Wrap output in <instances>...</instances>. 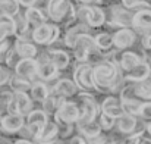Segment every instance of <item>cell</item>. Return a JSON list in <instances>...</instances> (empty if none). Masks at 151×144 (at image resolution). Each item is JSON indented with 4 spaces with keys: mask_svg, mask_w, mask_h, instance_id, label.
I'll return each mask as SVG.
<instances>
[{
    "mask_svg": "<svg viewBox=\"0 0 151 144\" xmlns=\"http://www.w3.org/2000/svg\"><path fill=\"white\" fill-rule=\"evenodd\" d=\"M101 112L103 113H107V115H110V116H113V118L117 119L119 116H122L125 113V110L122 107V100L114 96L107 97L101 103Z\"/></svg>",
    "mask_w": 151,
    "mask_h": 144,
    "instance_id": "d6986e66",
    "label": "cell"
},
{
    "mask_svg": "<svg viewBox=\"0 0 151 144\" xmlns=\"http://www.w3.org/2000/svg\"><path fill=\"white\" fill-rule=\"evenodd\" d=\"M78 85L75 84V81L72 80H68V78H62V80H57L56 84H54V88L53 91L60 94L63 97H73L78 94Z\"/></svg>",
    "mask_w": 151,
    "mask_h": 144,
    "instance_id": "44dd1931",
    "label": "cell"
},
{
    "mask_svg": "<svg viewBox=\"0 0 151 144\" xmlns=\"http://www.w3.org/2000/svg\"><path fill=\"white\" fill-rule=\"evenodd\" d=\"M13 98H15V101L18 104V109H19V113L21 115L25 116V115H28L31 112L32 101H31V98H29V96L27 93H15Z\"/></svg>",
    "mask_w": 151,
    "mask_h": 144,
    "instance_id": "4dcf8cb0",
    "label": "cell"
},
{
    "mask_svg": "<svg viewBox=\"0 0 151 144\" xmlns=\"http://www.w3.org/2000/svg\"><path fill=\"white\" fill-rule=\"evenodd\" d=\"M141 44H142V47H144V48L151 50V34L141 37Z\"/></svg>",
    "mask_w": 151,
    "mask_h": 144,
    "instance_id": "ab89813d",
    "label": "cell"
},
{
    "mask_svg": "<svg viewBox=\"0 0 151 144\" xmlns=\"http://www.w3.org/2000/svg\"><path fill=\"white\" fill-rule=\"evenodd\" d=\"M49 94H50V90L47 88L46 84H43V82H35V84H32V87H31V96H32L34 100L43 103V101L47 98Z\"/></svg>",
    "mask_w": 151,
    "mask_h": 144,
    "instance_id": "836d02e7",
    "label": "cell"
},
{
    "mask_svg": "<svg viewBox=\"0 0 151 144\" xmlns=\"http://www.w3.org/2000/svg\"><path fill=\"white\" fill-rule=\"evenodd\" d=\"M99 124H100L101 130L110 131V130L116 125V118H113V116H110V115L101 112L100 115H99Z\"/></svg>",
    "mask_w": 151,
    "mask_h": 144,
    "instance_id": "e575fe53",
    "label": "cell"
},
{
    "mask_svg": "<svg viewBox=\"0 0 151 144\" xmlns=\"http://www.w3.org/2000/svg\"><path fill=\"white\" fill-rule=\"evenodd\" d=\"M137 33L134 28H120L113 34V44L117 50H125L128 47H132L137 43Z\"/></svg>",
    "mask_w": 151,
    "mask_h": 144,
    "instance_id": "7c38bea8",
    "label": "cell"
},
{
    "mask_svg": "<svg viewBox=\"0 0 151 144\" xmlns=\"http://www.w3.org/2000/svg\"><path fill=\"white\" fill-rule=\"evenodd\" d=\"M150 65H151V62H150Z\"/></svg>",
    "mask_w": 151,
    "mask_h": 144,
    "instance_id": "7dc6e473",
    "label": "cell"
},
{
    "mask_svg": "<svg viewBox=\"0 0 151 144\" xmlns=\"http://www.w3.org/2000/svg\"><path fill=\"white\" fill-rule=\"evenodd\" d=\"M59 69L51 63L49 59H46L44 62H38V78L44 80V81H50L57 77Z\"/></svg>",
    "mask_w": 151,
    "mask_h": 144,
    "instance_id": "d4e9b609",
    "label": "cell"
},
{
    "mask_svg": "<svg viewBox=\"0 0 151 144\" xmlns=\"http://www.w3.org/2000/svg\"><path fill=\"white\" fill-rule=\"evenodd\" d=\"M78 128H79L81 134H82L87 140H91V138H94V137L100 135V132H101L100 124H99V122H96V121L88 122V124H84V125H78Z\"/></svg>",
    "mask_w": 151,
    "mask_h": 144,
    "instance_id": "1f68e13d",
    "label": "cell"
},
{
    "mask_svg": "<svg viewBox=\"0 0 151 144\" xmlns=\"http://www.w3.org/2000/svg\"><path fill=\"white\" fill-rule=\"evenodd\" d=\"M78 104L81 109V115H79V119L76 122L78 125H84V124L96 121L100 109H99V104L96 103L94 97L90 96V94H82V96H79Z\"/></svg>",
    "mask_w": 151,
    "mask_h": 144,
    "instance_id": "5b68a950",
    "label": "cell"
},
{
    "mask_svg": "<svg viewBox=\"0 0 151 144\" xmlns=\"http://www.w3.org/2000/svg\"><path fill=\"white\" fill-rule=\"evenodd\" d=\"M113 60L117 63V66L120 68L122 74H125V72L134 69L138 63H141V62L144 60V57L139 56L137 51L126 50V51H122V53L119 54V57H117V59H113Z\"/></svg>",
    "mask_w": 151,
    "mask_h": 144,
    "instance_id": "4fadbf2b",
    "label": "cell"
},
{
    "mask_svg": "<svg viewBox=\"0 0 151 144\" xmlns=\"http://www.w3.org/2000/svg\"><path fill=\"white\" fill-rule=\"evenodd\" d=\"M70 143H87V138L85 137H73V138H70Z\"/></svg>",
    "mask_w": 151,
    "mask_h": 144,
    "instance_id": "b9f144b4",
    "label": "cell"
},
{
    "mask_svg": "<svg viewBox=\"0 0 151 144\" xmlns=\"http://www.w3.org/2000/svg\"><path fill=\"white\" fill-rule=\"evenodd\" d=\"M9 80H10V68L0 65V87L9 82Z\"/></svg>",
    "mask_w": 151,
    "mask_h": 144,
    "instance_id": "f35d334b",
    "label": "cell"
},
{
    "mask_svg": "<svg viewBox=\"0 0 151 144\" xmlns=\"http://www.w3.org/2000/svg\"><path fill=\"white\" fill-rule=\"evenodd\" d=\"M85 34H90V27H88L85 22L79 21L78 24H72V25L68 28L66 34H65V44H66L68 47L73 48L75 44H76V41H78L82 35H85Z\"/></svg>",
    "mask_w": 151,
    "mask_h": 144,
    "instance_id": "5bb4252c",
    "label": "cell"
},
{
    "mask_svg": "<svg viewBox=\"0 0 151 144\" xmlns=\"http://www.w3.org/2000/svg\"><path fill=\"white\" fill-rule=\"evenodd\" d=\"M81 115V109L78 103L73 101H63V104L56 110L54 113V121L57 125H73L78 122Z\"/></svg>",
    "mask_w": 151,
    "mask_h": 144,
    "instance_id": "277c9868",
    "label": "cell"
},
{
    "mask_svg": "<svg viewBox=\"0 0 151 144\" xmlns=\"http://www.w3.org/2000/svg\"><path fill=\"white\" fill-rule=\"evenodd\" d=\"M82 4H99L101 0H79Z\"/></svg>",
    "mask_w": 151,
    "mask_h": 144,
    "instance_id": "7bdbcfd3",
    "label": "cell"
},
{
    "mask_svg": "<svg viewBox=\"0 0 151 144\" xmlns=\"http://www.w3.org/2000/svg\"><path fill=\"white\" fill-rule=\"evenodd\" d=\"M19 4H24L25 7H32V6H37V0H18Z\"/></svg>",
    "mask_w": 151,
    "mask_h": 144,
    "instance_id": "60d3db41",
    "label": "cell"
},
{
    "mask_svg": "<svg viewBox=\"0 0 151 144\" xmlns=\"http://www.w3.org/2000/svg\"><path fill=\"white\" fill-rule=\"evenodd\" d=\"M0 122H1V115H0Z\"/></svg>",
    "mask_w": 151,
    "mask_h": 144,
    "instance_id": "bcb514c9",
    "label": "cell"
},
{
    "mask_svg": "<svg viewBox=\"0 0 151 144\" xmlns=\"http://www.w3.org/2000/svg\"><path fill=\"white\" fill-rule=\"evenodd\" d=\"M122 4L126 9H141V7H151L150 4L144 3L142 0H122Z\"/></svg>",
    "mask_w": 151,
    "mask_h": 144,
    "instance_id": "8d00e7d4",
    "label": "cell"
},
{
    "mask_svg": "<svg viewBox=\"0 0 151 144\" xmlns=\"http://www.w3.org/2000/svg\"><path fill=\"white\" fill-rule=\"evenodd\" d=\"M15 72L18 77H22L28 81H34L38 77V60H35L34 57H22L16 63Z\"/></svg>",
    "mask_w": 151,
    "mask_h": 144,
    "instance_id": "30bf717a",
    "label": "cell"
},
{
    "mask_svg": "<svg viewBox=\"0 0 151 144\" xmlns=\"http://www.w3.org/2000/svg\"><path fill=\"white\" fill-rule=\"evenodd\" d=\"M25 124V118L24 115H13V113H7L1 118V128L7 132H18L24 128Z\"/></svg>",
    "mask_w": 151,
    "mask_h": 144,
    "instance_id": "ac0fdd59",
    "label": "cell"
},
{
    "mask_svg": "<svg viewBox=\"0 0 151 144\" xmlns=\"http://www.w3.org/2000/svg\"><path fill=\"white\" fill-rule=\"evenodd\" d=\"M13 34H16L15 18L0 13V41H3L7 35H13Z\"/></svg>",
    "mask_w": 151,
    "mask_h": 144,
    "instance_id": "7402d4cb",
    "label": "cell"
},
{
    "mask_svg": "<svg viewBox=\"0 0 151 144\" xmlns=\"http://www.w3.org/2000/svg\"><path fill=\"white\" fill-rule=\"evenodd\" d=\"M46 57L50 60L59 71H63L69 65V56L63 50H53V48H50L47 51V56Z\"/></svg>",
    "mask_w": 151,
    "mask_h": 144,
    "instance_id": "603a6c76",
    "label": "cell"
},
{
    "mask_svg": "<svg viewBox=\"0 0 151 144\" xmlns=\"http://www.w3.org/2000/svg\"><path fill=\"white\" fill-rule=\"evenodd\" d=\"M120 100H122V107H123L125 113H129L134 116L139 115V110H141L144 100H141L138 97H129V98H120Z\"/></svg>",
    "mask_w": 151,
    "mask_h": 144,
    "instance_id": "83f0119b",
    "label": "cell"
},
{
    "mask_svg": "<svg viewBox=\"0 0 151 144\" xmlns=\"http://www.w3.org/2000/svg\"><path fill=\"white\" fill-rule=\"evenodd\" d=\"M142 1H144V3H147V4H150V6H151V0H142Z\"/></svg>",
    "mask_w": 151,
    "mask_h": 144,
    "instance_id": "f6af8a7d",
    "label": "cell"
},
{
    "mask_svg": "<svg viewBox=\"0 0 151 144\" xmlns=\"http://www.w3.org/2000/svg\"><path fill=\"white\" fill-rule=\"evenodd\" d=\"M132 16L134 13L131 12V9H126L123 4L111 7V24L116 27H122V28L132 27Z\"/></svg>",
    "mask_w": 151,
    "mask_h": 144,
    "instance_id": "2e32d148",
    "label": "cell"
},
{
    "mask_svg": "<svg viewBox=\"0 0 151 144\" xmlns=\"http://www.w3.org/2000/svg\"><path fill=\"white\" fill-rule=\"evenodd\" d=\"M93 80L100 93L114 91L123 81V74L114 60H100L93 66Z\"/></svg>",
    "mask_w": 151,
    "mask_h": 144,
    "instance_id": "6da1fadb",
    "label": "cell"
},
{
    "mask_svg": "<svg viewBox=\"0 0 151 144\" xmlns=\"http://www.w3.org/2000/svg\"><path fill=\"white\" fill-rule=\"evenodd\" d=\"M57 134H59V125H57V122L49 121L46 124V127H44V130H43V132H41V135L38 137L37 141H40V143H53V140L56 138Z\"/></svg>",
    "mask_w": 151,
    "mask_h": 144,
    "instance_id": "f1b7e54d",
    "label": "cell"
},
{
    "mask_svg": "<svg viewBox=\"0 0 151 144\" xmlns=\"http://www.w3.org/2000/svg\"><path fill=\"white\" fill-rule=\"evenodd\" d=\"M151 75V65L148 62L142 60L141 63H138L134 69L128 71L123 74V80L126 82H141L144 80H147Z\"/></svg>",
    "mask_w": 151,
    "mask_h": 144,
    "instance_id": "9a60e30c",
    "label": "cell"
},
{
    "mask_svg": "<svg viewBox=\"0 0 151 144\" xmlns=\"http://www.w3.org/2000/svg\"><path fill=\"white\" fill-rule=\"evenodd\" d=\"M47 122H49V116H47V112L44 109H35L27 115V128L35 141L41 135Z\"/></svg>",
    "mask_w": 151,
    "mask_h": 144,
    "instance_id": "8992f818",
    "label": "cell"
},
{
    "mask_svg": "<svg viewBox=\"0 0 151 144\" xmlns=\"http://www.w3.org/2000/svg\"><path fill=\"white\" fill-rule=\"evenodd\" d=\"M94 40H96V46H97V48L100 50L101 53H107V51H110L111 48L114 47V44H113V35L109 34V33H100V34H97L94 37Z\"/></svg>",
    "mask_w": 151,
    "mask_h": 144,
    "instance_id": "f546056e",
    "label": "cell"
},
{
    "mask_svg": "<svg viewBox=\"0 0 151 144\" xmlns=\"http://www.w3.org/2000/svg\"><path fill=\"white\" fill-rule=\"evenodd\" d=\"M59 27L54 25V24H43L37 28L32 30V35L31 38L38 44V46H46V44H53L57 37H59Z\"/></svg>",
    "mask_w": 151,
    "mask_h": 144,
    "instance_id": "ba28073f",
    "label": "cell"
},
{
    "mask_svg": "<svg viewBox=\"0 0 151 144\" xmlns=\"http://www.w3.org/2000/svg\"><path fill=\"white\" fill-rule=\"evenodd\" d=\"M147 131H148V132L151 134V119L148 121V122H147Z\"/></svg>",
    "mask_w": 151,
    "mask_h": 144,
    "instance_id": "ee69618b",
    "label": "cell"
},
{
    "mask_svg": "<svg viewBox=\"0 0 151 144\" xmlns=\"http://www.w3.org/2000/svg\"><path fill=\"white\" fill-rule=\"evenodd\" d=\"M73 81L79 90H85V91L96 90L94 80H93V66L87 62H81L73 71Z\"/></svg>",
    "mask_w": 151,
    "mask_h": 144,
    "instance_id": "52a82bcc",
    "label": "cell"
},
{
    "mask_svg": "<svg viewBox=\"0 0 151 144\" xmlns=\"http://www.w3.org/2000/svg\"><path fill=\"white\" fill-rule=\"evenodd\" d=\"M76 16L90 28H99L106 22V13L96 4H82L76 10Z\"/></svg>",
    "mask_w": 151,
    "mask_h": 144,
    "instance_id": "3957f363",
    "label": "cell"
},
{
    "mask_svg": "<svg viewBox=\"0 0 151 144\" xmlns=\"http://www.w3.org/2000/svg\"><path fill=\"white\" fill-rule=\"evenodd\" d=\"M9 87L13 93H28V91H31L32 84H31V81L16 75V77H10Z\"/></svg>",
    "mask_w": 151,
    "mask_h": 144,
    "instance_id": "484cf974",
    "label": "cell"
},
{
    "mask_svg": "<svg viewBox=\"0 0 151 144\" xmlns=\"http://www.w3.org/2000/svg\"><path fill=\"white\" fill-rule=\"evenodd\" d=\"M73 6L72 0H50L46 10L47 16L54 22H60L69 12V9Z\"/></svg>",
    "mask_w": 151,
    "mask_h": 144,
    "instance_id": "8fae6325",
    "label": "cell"
},
{
    "mask_svg": "<svg viewBox=\"0 0 151 144\" xmlns=\"http://www.w3.org/2000/svg\"><path fill=\"white\" fill-rule=\"evenodd\" d=\"M132 28L141 37L151 34V7H141L134 12Z\"/></svg>",
    "mask_w": 151,
    "mask_h": 144,
    "instance_id": "9c48e42d",
    "label": "cell"
},
{
    "mask_svg": "<svg viewBox=\"0 0 151 144\" xmlns=\"http://www.w3.org/2000/svg\"><path fill=\"white\" fill-rule=\"evenodd\" d=\"M65 101V97L57 94V93H50L47 98L43 101V109L47 112V113H56V110L63 104Z\"/></svg>",
    "mask_w": 151,
    "mask_h": 144,
    "instance_id": "4316f807",
    "label": "cell"
},
{
    "mask_svg": "<svg viewBox=\"0 0 151 144\" xmlns=\"http://www.w3.org/2000/svg\"><path fill=\"white\" fill-rule=\"evenodd\" d=\"M142 121L148 122L151 119V100H144L142 101V106H141V110H139V115H138Z\"/></svg>",
    "mask_w": 151,
    "mask_h": 144,
    "instance_id": "d590c367",
    "label": "cell"
},
{
    "mask_svg": "<svg viewBox=\"0 0 151 144\" xmlns=\"http://www.w3.org/2000/svg\"><path fill=\"white\" fill-rule=\"evenodd\" d=\"M10 46H12V43H10V40H3V41H0V63L6 59V56H7V53H9V50H10Z\"/></svg>",
    "mask_w": 151,
    "mask_h": 144,
    "instance_id": "74e56055",
    "label": "cell"
},
{
    "mask_svg": "<svg viewBox=\"0 0 151 144\" xmlns=\"http://www.w3.org/2000/svg\"><path fill=\"white\" fill-rule=\"evenodd\" d=\"M0 13L7 16H16L19 13L18 0H0Z\"/></svg>",
    "mask_w": 151,
    "mask_h": 144,
    "instance_id": "d6a6232c",
    "label": "cell"
},
{
    "mask_svg": "<svg viewBox=\"0 0 151 144\" xmlns=\"http://www.w3.org/2000/svg\"><path fill=\"white\" fill-rule=\"evenodd\" d=\"M73 50H75V57H76L78 62H87V63H90L94 56L99 57V59L101 57V51L96 46V40L90 34L82 35L76 41Z\"/></svg>",
    "mask_w": 151,
    "mask_h": 144,
    "instance_id": "7a4b0ae2",
    "label": "cell"
},
{
    "mask_svg": "<svg viewBox=\"0 0 151 144\" xmlns=\"http://www.w3.org/2000/svg\"><path fill=\"white\" fill-rule=\"evenodd\" d=\"M116 127L117 131L122 134H134V132H139V131H145L147 128H138V119L134 115L129 113H123L122 116H119L116 119Z\"/></svg>",
    "mask_w": 151,
    "mask_h": 144,
    "instance_id": "e0dca14e",
    "label": "cell"
},
{
    "mask_svg": "<svg viewBox=\"0 0 151 144\" xmlns=\"http://www.w3.org/2000/svg\"><path fill=\"white\" fill-rule=\"evenodd\" d=\"M47 18H49L47 16V12H43L41 7L32 6V7H28L27 12H25V19H27L28 25L32 30L37 28V27H40V25H43V24H46V19Z\"/></svg>",
    "mask_w": 151,
    "mask_h": 144,
    "instance_id": "ffe728a7",
    "label": "cell"
},
{
    "mask_svg": "<svg viewBox=\"0 0 151 144\" xmlns=\"http://www.w3.org/2000/svg\"><path fill=\"white\" fill-rule=\"evenodd\" d=\"M15 50L18 51V54L21 57H35L37 53H38V48L37 46H34L32 43L18 37L16 43H15Z\"/></svg>",
    "mask_w": 151,
    "mask_h": 144,
    "instance_id": "cb8c5ba5",
    "label": "cell"
}]
</instances>
